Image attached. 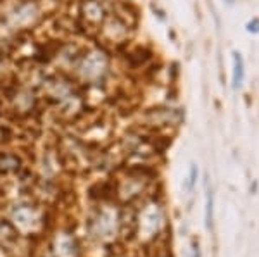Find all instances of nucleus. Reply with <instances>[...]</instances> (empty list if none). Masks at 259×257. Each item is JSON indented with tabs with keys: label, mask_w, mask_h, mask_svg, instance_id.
Returning <instances> with one entry per match:
<instances>
[{
	"label": "nucleus",
	"mask_w": 259,
	"mask_h": 257,
	"mask_svg": "<svg viewBox=\"0 0 259 257\" xmlns=\"http://www.w3.org/2000/svg\"><path fill=\"white\" fill-rule=\"evenodd\" d=\"M76 71L83 81H102L106 78L107 71H109V57L104 50H92L81 57L80 64L76 66Z\"/></svg>",
	"instance_id": "f257e3e1"
},
{
	"label": "nucleus",
	"mask_w": 259,
	"mask_h": 257,
	"mask_svg": "<svg viewBox=\"0 0 259 257\" xmlns=\"http://www.w3.org/2000/svg\"><path fill=\"white\" fill-rule=\"evenodd\" d=\"M149 183V176L145 171L140 169H133L126 176H123L114 186V193L123 198V200H133V198L140 197L142 192H145V186Z\"/></svg>",
	"instance_id": "f03ea898"
},
{
	"label": "nucleus",
	"mask_w": 259,
	"mask_h": 257,
	"mask_svg": "<svg viewBox=\"0 0 259 257\" xmlns=\"http://www.w3.org/2000/svg\"><path fill=\"white\" fill-rule=\"evenodd\" d=\"M40 19V7L33 0H24L18 4L6 18V23L11 28H30Z\"/></svg>",
	"instance_id": "7ed1b4c3"
},
{
	"label": "nucleus",
	"mask_w": 259,
	"mask_h": 257,
	"mask_svg": "<svg viewBox=\"0 0 259 257\" xmlns=\"http://www.w3.org/2000/svg\"><path fill=\"white\" fill-rule=\"evenodd\" d=\"M80 14L83 21L92 24V26H99L106 19V9L99 0H81Z\"/></svg>",
	"instance_id": "20e7f679"
},
{
	"label": "nucleus",
	"mask_w": 259,
	"mask_h": 257,
	"mask_svg": "<svg viewBox=\"0 0 259 257\" xmlns=\"http://www.w3.org/2000/svg\"><path fill=\"white\" fill-rule=\"evenodd\" d=\"M12 218H14L16 225H19L21 228H26V230H30V228L33 230L40 221L38 213L33 207L28 205H19L18 209L12 211Z\"/></svg>",
	"instance_id": "39448f33"
},
{
	"label": "nucleus",
	"mask_w": 259,
	"mask_h": 257,
	"mask_svg": "<svg viewBox=\"0 0 259 257\" xmlns=\"http://www.w3.org/2000/svg\"><path fill=\"white\" fill-rule=\"evenodd\" d=\"M147 121L154 126H169L180 121V114L173 109H154L147 114Z\"/></svg>",
	"instance_id": "423d86ee"
},
{
	"label": "nucleus",
	"mask_w": 259,
	"mask_h": 257,
	"mask_svg": "<svg viewBox=\"0 0 259 257\" xmlns=\"http://www.w3.org/2000/svg\"><path fill=\"white\" fill-rule=\"evenodd\" d=\"M90 230L95 237H107L114 230V223L109 213H99L97 218L90 221Z\"/></svg>",
	"instance_id": "0eeeda50"
},
{
	"label": "nucleus",
	"mask_w": 259,
	"mask_h": 257,
	"mask_svg": "<svg viewBox=\"0 0 259 257\" xmlns=\"http://www.w3.org/2000/svg\"><path fill=\"white\" fill-rule=\"evenodd\" d=\"M56 255L57 257H78V247L74 238L69 233H61L56 238Z\"/></svg>",
	"instance_id": "6e6552de"
},
{
	"label": "nucleus",
	"mask_w": 259,
	"mask_h": 257,
	"mask_svg": "<svg viewBox=\"0 0 259 257\" xmlns=\"http://www.w3.org/2000/svg\"><path fill=\"white\" fill-rule=\"evenodd\" d=\"M245 69H244V59L239 52H233V88H240L244 83Z\"/></svg>",
	"instance_id": "1a4fd4ad"
},
{
	"label": "nucleus",
	"mask_w": 259,
	"mask_h": 257,
	"mask_svg": "<svg viewBox=\"0 0 259 257\" xmlns=\"http://www.w3.org/2000/svg\"><path fill=\"white\" fill-rule=\"evenodd\" d=\"M16 109L19 111H30L35 106V95H33L30 90H21V92L16 93Z\"/></svg>",
	"instance_id": "9d476101"
},
{
	"label": "nucleus",
	"mask_w": 259,
	"mask_h": 257,
	"mask_svg": "<svg viewBox=\"0 0 259 257\" xmlns=\"http://www.w3.org/2000/svg\"><path fill=\"white\" fill-rule=\"evenodd\" d=\"M19 159L12 154L0 156V173H14L19 169Z\"/></svg>",
	"instance_id": "9b49d317"
},
{
	"label": "nucleus",
	"mask_w": 259,
	"mask_h": 257,
	"mask_svg": "<svg viewBox=\"0 0 259 257\" xmlns=\"http://www.w3.org/2000/svg\"><path fill=\"white\" fill-rule=\"evenodd\" d=\"M212 225V193L207 190V198H206V226L211 228Z\"/></svg>",
	"instance_id": "f8f14e48"
},
{
	"label": "nucleus",
	"mask_w": 259,
	"mask_h": 257,
	"mask_svg": "<svg viewBox=\"0 0 259 257\" xmlns=\"http://www.w3.org/2000/svg\"><path fill=\"white\" fill-rule=\"evenodd\" d=\"M195 180H197V166L192 164V168H190V175H189V181H187V190H192V188H194Z\"/></svg>",
	"instance_id": "ddd939ff"
},
{
	"label": "nucleus",
	"mask_w": 259,
	"mask_h": 257,
	"mask_svg": "<svg viewBox=\"0 0 259 257\" xmlns=\"http://www.w3.org/2000/svg\"><path fill=\"white\" fill-rule=\"evenodd\" d=\"M247 30H249L250 33H259V19H257V18H254L252 21H249Z\"/></svg>",
	"instance_id": "4468645a"
},
{
	"label": "nucleus",
	"mask_w": 259,
	"mask_h": 257,
	"mask_svg": "<svg viewBox=\"0 0 259 257\" xmlns=\"http://www.w3.org/2000/svg\"><path fill=\"white\" fill-rule=\"evenodd\" d=\"M190 257H200V250H199L197 242H194V245H192V255Z\"/></svg>",
	"instance_id": "2eb2a0df"
},
{
	"label": "nucleus",
	"mask_w": 259,
	"mask_h": 257,
	"mask_svg": "<svg viewBox=\"0 0 259 257\" xmlns=\"http://www.w3.org/2000/svg\"><path fill=\"white\" fill-rule=\"evenodd\" d=\"M225 4H228V6H233V4H235V0H223Z\"/></svg>",
	"instance_id": "dca6fc26"
}]
</instances>
